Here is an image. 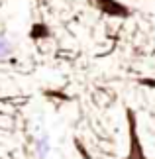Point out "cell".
I'll return each mask as SVG.
<instances>
[{
  "instance_id": "1",
  "label": "cell",
  "mask_w": 155,
  "mask_h": 159,
  "mask_svg": "<svg viewBox=\"0 0 155 159\" xmlns=\"http://www.w3.org/2000/svg\"><path fill=\"white\" fill-rule=\"evenodd\" d=\"M49 151H51L49 139H47V136H41L38 142H35V155H38L39 159H45L49 155Z\"/></svg>"
},
{
  "instance_id": "2",
  "label": "cell",
  "mask_w": 155,
  "mask_h": 159,
  "mask_svg": "<svg viewBox=\"0 0 155 159\" xmlns=\"http://www.w3.org/2000/svg\"><path fill=\"white\" fill-rule=\"evenodd\" d=\"M10 53H12V43H10V39H6L2 35V38H0V59L8 57Z\"/></svg>"
}]
</instances>
